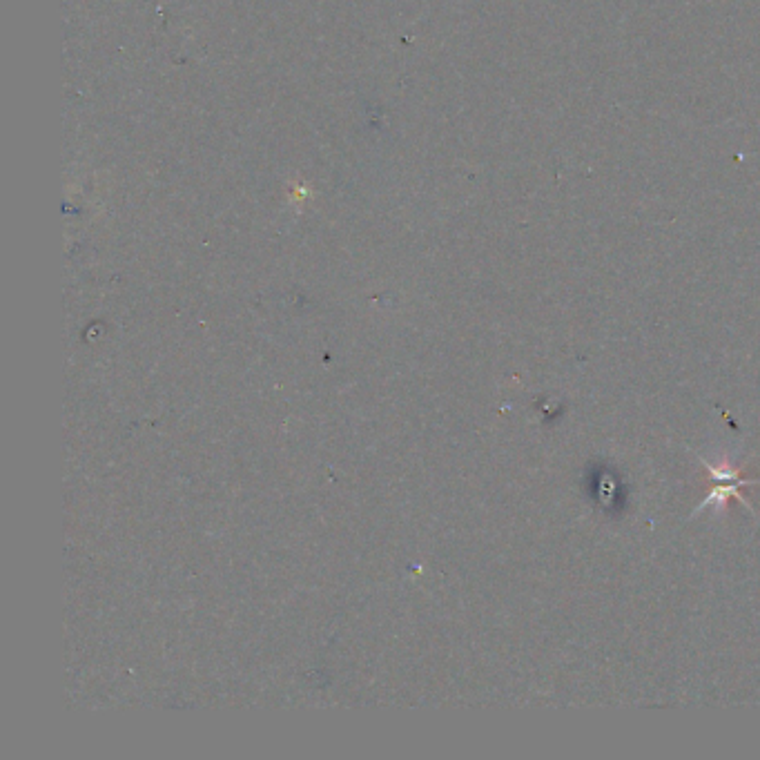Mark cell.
<instances>
[{
	"label": "cell",
	"mask_w": 760,
	"mask_h": 760,
	"mask_svg": "<svg viewBox=\"0 0 760 760\" xmlns=\"http://www.w3.org/2000/svg\"><path fill=\"white\" fill-rule=\"evenodd\" d=\"M700 462L705 464V469L709 471L711 480L716 482V486H714V489H711V493H709L707 498L703 500V504L698 506V511H696V513L703 511L705 506H709V504L725 506V502H727L729 498L740 500V502H743V504L747 506V509H749V504L743 500V495H740V491H743V486H752V484H756L758 480H745V477H740V471L732 469V466H727V464H723V466H711L709 462L703 460V457H700Z\"/></svg>",
	"instance_id": "6da1fadb"
}]
</instances>
